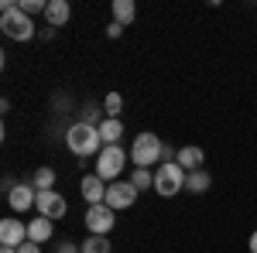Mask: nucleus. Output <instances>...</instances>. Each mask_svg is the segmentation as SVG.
<instances>
[{
  "mask_svg": "<svg viewBox=\"0 0 257 253\" xmlns=\"http://www.w3.org/2000/svg\"><path fill=\"white\" fill-rule=\"evenodd\" d=\"M0 31H4L7 38H14V41H31V38H38L35 21L28 18L18 4H11V0H4V4H0Z\"/></svg>",
  "mask_w": 257,
  "mask_h": 253,
  "instance_id": "1",
  "label": "nucleus"
},
{
  "mask_svg": "<svg viewBox=\"0 0 257 253\" xmlns=\"http://www.w3.org/2000/svg\"><path fill=\"white\" fill-rule=\"evenodd\" d=\"M65 144H69V151L76 157H93V154H99V147H103V137H99V127L76 120V123L65 130Z\"/></svg>",
  "mask_w": 257,
  "mask_h": 253,
  "instance_id": "2",
  "label": "nucleus"
},
{
  "mask_svg": "<svg viewBox=\"0 0 257 253\" xmlns=\"http://www.w3.org/2000/svg\"><path fill=\"white\" fill-rule=\"evenodd\" d=\"M161 157H165V144H161L158 134H138L134 137V144H131V161L138 164V168H151V164H158Z\"/></svg>",
  "mask_w": 257,
  "mask_h": 253,
  "instance_id": "3",
  "label": "nucleus"
},
{
  "mask_svg": "<svg viewBox=\"0 0 257 253\" xmlns=\"http://www.w3.org/2000/svg\"><path fill=\"white\" fill-rule=\"evenodd\" d=\"M155 192L161 198H172V195L185 192V168L175 161H161L158 171H155Z\"/></svg>",
  "mask_w": 257,
  "mask_h": 253,
  "instance_id": "4",
  "label": "nucleus"
},
{
  "mask_svg": "<svg viewBox=\"0 0 257 253\" xmlns=\"http://www.w3.org/2000/svg\"><path fill=\"white\" fill-rule=\"evenodd\" d=\"M123 164H127V151L120 147V144H106L103 151L96 154V175L106 181V185H113L123 171Z\"/></svg>",
  "mask_w": 257,
  "mask_h": 253,
  "instance_id": "5",
  "label": "nucleus"
},
{
  "mask_svg": "<svg viewBox=\"0 0 257 253\" xmlns=\"http://www.w3.org/2000/svg\"><path fill=\"white\" fill-rule=\"evenodd\" d=\"M113 222H117V215H113V209L106 202L86 209V229H89V236H110Z\"/></svg>",
  "mask_w": 257,
  "mask_h": 253,
  "instance_id": "6",
  "label": "nucleus"
},
{
  "mask_svg": "<svg viewBox=\"0 0 257 253\" xmlns=\"http://www.w3.org/2000/svg\"><path fill=\"white\" fill-rule=\"evenodd\" d=\"M138 202V188L131 185V181H113V185H106V205L120 212V209H131Z\"/></svg>",
  "mask_w": 257,
  "mask_h": 253,
  "instance_id": "7",
  "label": "nucleus"
},
{
  "mask_svg": "<svg viewBox=\"0 0 257 253\" xmlns=\"http://www.w3.org/2000/svg\"><path fill=\"white\" fill-rule=\"evenodd\" d=\"M35 209H38V215H45V219H62V215L69 212V202H65L59 192H38Z\"/></svg>",
  "mask_w": 257,
  "mask_h": 253,
  "instance_id": "8",
  "label": "nucleus"
},
{
  "mask_svg": "<svg viewBox=\"0 0 257 253\" xmlns=\"http://www.w3.org/2000/svg\"><path fill=\"white\" fill-rule=\"evenodd\" d=\"M35 202H38V188L35 185H14L11 192H7V205L14 209V212H28V209H35Z\"/></svg>",
  "mask_w": 257,
  "mask_h": 253,
  "instance_id": "9",
  "label": "nucleus"
},
{
  "mask_svg": "<svg viewBox=\"0 0 257 253\" xmlns=\"http://www.w3.org/2000/svg\"><path fill=\"white\" fill-rule=\"evenodd\" d=\"M21 243H28V222L4 219L0 222V246H21Z\"/></svg>",
  "mask_w": 257,
  "mask_h": 253,
  "instance_id": "10",
  "label": "nucleus"
},
{
  "mask_svg": "<svg viewBox=\"0 0 257 253\" xmlns=\"http://www.w3.org/2000/svg\"><path fill=\"white\" fill-rule=\"evenodd\" d=\"M79 192H82V198H86L89 205H103V202H106V181L93 171V175H86L79 181Z\"/></svg>",
  "mask_w": 257,
  "mask_h": 253,
  "instance_id": "11",
  "label": "nucleus"
},
{
  "mask_svg": "<svg viewBox=\"0 0 257 253\" xmlns=\"http://www.w3.org/2000/svg\"><path fill=\"white\" fill-rule=\"evenodd\" d=\"M202 161H206V154H202V147H178L175 151V164H182L185 171H199L202 168Z\"/></svg>",
  "mask_w": 257,
  "mask_h": 253,
  "instance_id": "12",
  "label": "nucleus"
},
{
  "mask_svg": "<svg viewBox=\"0 0 257 253\" xmlns=\"http://www.w3.org/2000/svg\"><path fill=\"white\" fill-rule=\"evenodd\" d=\"M52 233H55V226H52V219H45V215H38V219L28 222V239L38 243V246H41V243H48Z\"/></svg>",
  "mask_w": 257,
  "mask_h": 253,
  "instance_id": "13",
  "label": "nucleus"
},
{
  "mask_svg": "<svg viewBox=\"0 0 257 253\" xmlns=\"http://www.w3.org/2000/svg\"><path fill=\"white\" fill-rule=\"evenodd\" d=\"M45 18L52 28H62L65 21L72 18V7H69V0H48V7H45Z\"/></svg>",
  "mask_w": 257,
  "mask_h": 253,
  "instance_id": "14",
  "label": "nucleus"
},
{
  "mask_svg": "<svg viewBox=\"0 0 257 253\" xmlns=\"http://www.w3.org/2000/svg\"><path fill=\"white\" fill-rule=\"evenodd\" d=\"M209 185H213V175H209L206 168H199V171H185V192L202 195V192H209Z\"/></svg>",
  "mask_w": 257,
  "mask_h": 253,
  "instance_id": "15",
  "label": "nucleus"
},
{
  "mask_svg": "<svg viewBox=\"0 0 257 253\" xmlns=\"http://www.w3.org/2000/svg\"><path fill=\"white\" fill-rule=\"evenodd\" d=\"M99 137H103V144H120V137H123V123L113 117L99 120Z\"/></svg>",
  "mask_w": 257,
  "mask_h": 253,
  "instance_id": "16",
  "label": "nucleus"
},
{
  "mask_svg": "<svg viewBox=\"0 0 257 253\" xmlns=\"http://www.w3.org/2000/svg\"><path fill=\"white\" fill-rule=\"evenodd\" d=\"M31 185H35L38 192H55V168H48V164H41L38 171L31 175Z\"/></svg>",
  "mask_w": 257,
  "mask_h": 253,
  "instance_id": "17",
  "label": "nucleus"
},
{
  "mask_svg": "<svg viewBox=\"0 0 257 253\" xmlns=\"http://www.w3.org/2000/svg\"><path fill=\"white\" fill-rule=\"evenodd\" d=\"M138 18V7H134V0H113V21L117 24H131V21Z\"/></svg>",
  "mask_w": 257,
  "mask_h": 253,
  "instance_id": "18",
  "label": "nucleus"
},
{
  "mask_svg": "<svg viewBox=\"0 0 257 253\" xmlns=\"http://www.w3.org/2000/svg\"><path fill=\"white\" fill-rule=\"evenodd\" d=\"M131 185H134L138 192H144V188H155V175H151V168H134Z\"/></svg>",
  "mask_w": 257,
  "mask_h": 253,
  "instance_id": "19",
  "label": "nucleus"
},
{
  "mask_svg": "<svg viewBox=\"0 0 257 253\" xmlns=\"http://www.w3.org/2000/svg\"><path fill=\"white\" fill-rule=\"evenodd\" d=\"M113 250V243L106 239V236H89L86 243H82V253H110Z\"/></svg>",
  "mask_w": 257,
  "mask_h": 253,
  "instance_id": "20",
  "label": "nucleus"
},
{
  "mask_svg": "<svg viewBox=\"0 0 257 253\" xmlns=\"http://www.w3.org/2000/svg\"><path fill=\"white\" fill-rule=\"evenodd\" d=\"M120 110H123V96H120V93H106V99H103V113L113 117V120H120Z\"/></svg>",
  "mask_w": 257,
  "mask_h": 253,
  "instance_id": "21",
  "label": "nucleus"
},
{
  "mask_svg": "<svg viewBox=\"0 0 257 253\" xmlns=\"http://www.w3.org/2000/svg\"><path fill=\"white\" fill-rule=\"evenodd\" d=\"M18 7L24 11V14H28V18H35V14H45V7H48V0H21Z\"/></svg>",
  "mask_w": 257,
  "mask_h": 253,
  "instance_id": "22",
  "label": "nucleus"
},
{
  "mask_svg": "<svg viewBox=\"0 0 257 253\" xmlns=\"http://www.w3.org/2000/svg\"><path fill=\"white\" fill-rule=\"evenodd\" d=\"M18 253H41V246H38V243H31V239H28V243H21V246H18Z\"/></svg>",
  "mask_w": 257,
  "mask_h": 253,
  "instance_id": "23",
  "label": "nucleus"
},
{
  "mask_svg": "<svg viewBox=\"0 0 257 253\" xmlns=\"http://www.w3.org/2000/svg\"><path fill=\"white\" fill-rule=\"evenodd\" d=\"M120 31H123V24H117V21H110V28H106V35H110V38H120Z\"/></svg>",
  "mask_w": 257,
  "mask_h": 253,
  "instance_id": "24",
  "label": "nucleus"
},
{
  "mask_svg": "<svg viewBox=\"0 0 257 253\" xmlns=\"http://www.w3.org/2000/svg\"><path fill=\"white\" fill-rule=\"evenodd\" d=\"M59 253H82V246H76V243H62Z\"/></svg>",
  "mask_w": 257,
  "mask_h": 253,
  "instance_id": "25",
  "label": "nucleus"
},
{
  "mask_svg": "<svg viewBox=\"0 0 257 253\" xmlns=\"http://www.w3.org/2000/svg\"><path fill=\"white\" fill-rule=\"evenodd\" d=\"M52 35H55V28H52V24H48V28H41V31H38V38H41V41H48Z\"/></svg>",
  "mask_w": 257,
  "mask_h": 253,
  "instance_id": "26",
  "label": "nucleus"
},
{
  "mask_svg": "<svg viewBox=\"0 0 257 253\" xmlns=\"http://www.w3.org/2000/svg\"><path fill=\"white\" fill-rule=\"evenodd\" d=\"M250 253H257V229L250 233Z\"/></svg>",
  "mask_w": 257,
  "mask_h": 253,
  "instance_id": "27",
  "label": "nucleus"
},
{
  "mask_svg": "<svg viewBox=\"0 0 257 253\" xmlns=\"http://www.w3.org/2000/svg\"><path fill=\"white\" fill-rule=\"evenodd\" d=\"M0 253H18V246H4V250H0Z\"/></svg>",
  "mask_w": 257,
  "mask_h": 253,
  "instance_id": "28",
  "label": "nucleus"
}]
</instances>
